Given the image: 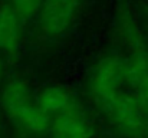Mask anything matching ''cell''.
Segmentation results:
<instances>
[{"mask_svg":"<svg viewBox=\"0 0 148 138\" xmlns=\"http://www.w3.org/2000/svg\"><path fill=\"white\" fill-rule=\"evenodd\" d=\"M85 0H45L38 16L39 30L46 39H59L79 17Z\"/></svg>","mask_w":148,"mask_h":138,"instance_id":"7a4b0ae2","label":"cell"},{"mask_svg":"<svg viewBox=\"0 0 148 138\" xmlns=\"http://www.w3.org/2000/svg\"><path fill=\"white\" fill-rule=\"evenodd\" d=\"M4 75V60H3V55L0 53V81L3 79Z\"/></svg>","mask_w":148,"mask_h":138,"instance_id":"ba28073f","label":"cell"},{"mask_svg":"<svg viewBox=\"0 0 148 138\" xmlns=\"http://www.w3.org/2000/svg\"><path fill=\"white\" fill-rule=\"evenodd\" d=\"M38 102L49 117L69 108V106H72L75 104L71 92L65 87H60V85H48V87H45L38 93Z\"/></svg>","mask_w":148,"mask_h":138,"instance_id":"5b68a950","label":"cell"},{"mask_svg":"<svg viewBox=\"0 0 148 138\" xmlns=\"http://www.w3.org/2000/svg\"><path fill=\"white\" fill-rule=\"evenodd\" d=\"M0 106L10 122L25 133H45L50 117L38 102V93L25 79L9 81L0 92Z\"/></svg>","mask_w":148,"mask_h":138,"instance_id":"6da1fadb","label":"cell"},{"mask_svg":"<svg viewBox=\"0 0 148 138\" xmlns=\"http://www.w3.org/2000/svg\"><path fill=\"white\" fill-rule=\"evenodd\" d=\"M45 0H9V6L23 19L29 20L39 16Z\"/></svg>","mask_w":148,"mask_h":138,"instance_id":"8992f818","label":"cell"},{"mask_svg":"<svg viewBox=\"0 0 148 138\" xmlns=\"http://www.w3.org/2000/svg\"><path fill=\"white\" fill-rule=\"evenodd\" d=\"M144 22H145V29L148 33V0L145 1V6H144Z\"/></svg>","mask_w":148,"mask_h":138,"instance_id":"52a82bcc","label":"cell"},{"mask_svg":"<svg viewBox=\"0 0 148 138\" xmlns=\"http://www.w3.org/2000/svg\"><path fill=\"white\" fill-rule=\"evenodd\" d=\"M1 130H3V125H1V121H0V135H1Z\"/></svg>","mask_w":148,"mask_h":138,"instance_id":"9c48e42d","label":"cell"},{"mask_svg":"<svg viewBox=\"0 0 148 138\" xmlns=\"http://www.w3.org/2000/svg\"><path fill=\"white\" fill-rule=\"evenodd\" d=\"M48 133L50 138H91L92 127L84 112L73 104L50 117Z\"/></svg>","mask_w":148,"mask_h":138,"instance_id":"3957f363","label":"cell"},{"mask_svg":"<svg viewBox=\"0 0 148 138\" xmlns=\"http://www.w3.org/2000/svg\"><path fill=\"white\" fill-rule=\"evenodd\" d=\"M23 19L9 6L0 4V53L16 56L23 45Z\"/></svg>","mask_w":148,"mask_h":138,"instance_id":"277c9868","label":"cell"}]
</instances>
